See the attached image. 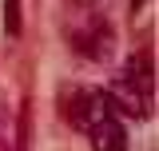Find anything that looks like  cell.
I'll return each mask as SVG.
<instances>
[{"instance_id": "cell-1", "label": "cell", "mask_w": 159, "mask_h": 151, "mask_svg": "<svg viewBox=\"0 0 159 151\" xmlns=\"http://www.w3.org/2000/svg\"><path fill=\"white\" fill-rule=\"evenodd\" d=\"M64 115H68V123L76 131H92L99 119L111 115V103L99 88H72L64 95Z\"/></svg>"}, {"instance_id": "cell-2", "label": "cell", "mask_w": 159, "mask_h": 151, "mask_svg": "<svg viewBox=\"0 0 159 151\" xmlns=\"http://www.w3.org/2000/svg\"><path fill=\"white\" fill-rule=\"evenodd\" d=\"M72 44L88 60H111L116 56V28L96 12H84V28L72 32Z\"/></svg>"}, {"instance_id": "cell-3", "label": "cell", "mask_w": 159, "mask_h": 151, "mask_svg": "<svg viewBox=\"0 0 159 151\" xmlns=\"http://www.w3.org/2000/svg\"><path fill=\"white\" fill-rule=\"evenodd\" d=\"M107 103L111 108H119L123 115H131V119H147L151 115V95H147V84L143 80H135V76H116L111 80V88H107Z\"/></svg>"}, {"instance_id": "cell-4", "label": "cell", "mask_w": 159, "mask_h": 151, "mask_svg": "<svg viewBox=\"0 0 159 151\" xmlns=\"http://www.w3.org/2000/svg\"><path fill=\"white\" fill-rule=\"evenodd\" d=\"M88 143H92V151H127V127L116 115H107L88 131Z\"/></svg>"}, {"instance_id": "cell-5", "label": "cell", "mask_w": 159, "mask_h": 151, "mask_svg": "<svg viewBox=\"0 0 159 151\" xmlns=\"http://www.w3.org/2000/svg\"><path fill=\"white\" fill-rule=\"evenodd\" d=\"M64 4H68V8H80V12H92L99 0H64Z\"/></svg>"}, {"instance_id": "cell-6", "label": "cell", "mask_w": 159, "mask_h": 151, "mask_svg": "<svg viewBox=\"0 0 159 151\" xmlns=\"http://www.w3.org/2000/svg\"><path fill=\"white\" fill-rule=\"evenodd\" d=\"M8 12H12V16H8V32L16 36V0H8Z\"/></svg>"}, {"instance_id": "cell-7", "label": "cell", "mask_w": 159, "mask_h": 151, "mask_svg": "<svg viewBox=\"0 0 159 151\" xmlns=\"http://www.w3.org/2000/svg\"><path fill=\"white\" fill-rule=\"evenodd\" d=\"M0 151H12V147H8V139H0Z\"/></svg>"}]
</instances>
